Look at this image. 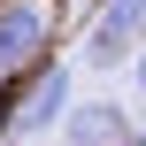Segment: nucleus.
Instances as JSON below:
<instances>
[{"label": "nucleus", "instance_id": "nucleus-1", "mask_svg": "<svg viewBox=\"0 0 146 146\" xmlns=\"http://www.w3.org/2000/svg\"><path fill=\"white\" fill-rule=\"evenodd\" d=\"M146 23V0H100L92 8V31H85V62L92 69H115L131 54V31Z\"/></svg>", "mask_w": 146, "mask_h": 146}, {"label": "nucleus", "instance_id": "nucleus-2", "mask_svg": "<svg viewBox=\"0 0 146 146\" xmlns=\"http://www.w3.org/2000/svg\"><path fill=\"white\" fill-rule=\"evenodd\" d=\"M62 115H69V69H38L31 92L15 100V139L46 131V123H62Z\"/></svg>", "mask_w": 146, "mask_h": 146}, {"label": "nucleus", "instance_id": "nucleus-3", "mask_svg": "<svg viewBox=\"0 0 146 146\" xmlns=\"http://www.w3.org/2000/svg\"><path fill=\"white\" fill-rule=\"evenodd\" d=\"M62 131H69V146H123L131 139V115H123L115 100H77V108L62 115Z\"/></svg>", "mask_w": 146, "mask_h": 146}, {"label": "nucleus", "instance_id": "nucleus-4", "mask_svg": "<svg viewBox=\"0 0 146 146\" xmlns=\"http://www.w3.org/2000/svg\"><path fill=\"white\" fill-rule=\"evenodd\" d=\"M38 38H46V8H38V0H8V8H0V69L31 62Z\"/></svg>", "mask_w": 146, "mask_h": 146}, {"label": "nucleus", "instance_id": "nucleus-5", "mask_svg": "<svg viewBox=\"0 0 146 146\" xmlns=\"http://www.w3.org/2000/svg\"><path fill=\"white\" fill-rule=\"evenodd\" d=\"M139 92H146V54H139Z\"/></svg>", "mask_w": 146, "mask_h": 146}, {"label": "nucleus", "instance_id": "nucleus-6", "mask_svg": "<svg viewBox=\"0 0 146 146\" xmlns=\"http://www.w3.org/2000/svg\"><path fill=\"white\" fill-rule=\"evenodd\" d=\"M131 146H146V131H139V139H131Z\"/></svg>", "mask_w": 146, "mask_h": 146}]
</instances>
